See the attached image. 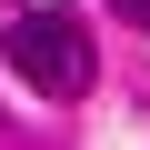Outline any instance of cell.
Instances as JSON below:
<instances>
[{
  "instance_id": "1",
  "label": "cell",
  "mask_w": 150,
  "mask_h": 150,
  "mask_svg": "<svg viewBox=\"0 0 150 150\" xmlns=\"http://www.w3.org/2000/svg\"><path fill=\"white\" fill-rule=\"evenodd\" d=\"M10 70L40 90V100H80L90 90V30L70 20V10H30V20H10Z\"/></svg>"
},
{
  "instance_id": "2",
  "label": "cell",
  "mask_w": 150,
  "mask_h": 150,
  "mask_svg": "<svg viewBox=\"0 0 150 150\" xmlns=\"http://www.w3.org/2000/svg\"><path fill=\"white\" fill-rule=\"evenodd\" d=\"M110 10H120V20H140V30H150V0H110Z\"/></svg>"
}]
</instances>
